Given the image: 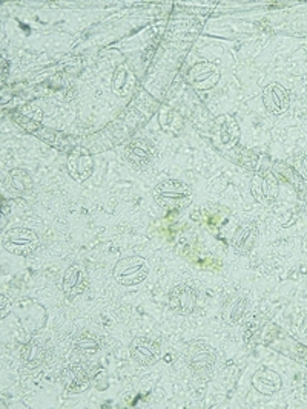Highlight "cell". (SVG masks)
<instances>
[{
	"mask_svg": "<svg viewBox=\"0 0 307 409\" xmlns=\"http://www.w3.org/2000/svg\"><path fill=\"white\" fill-rule=\"evenodd\" d=\"M132 88V74L126 65H120L112 75V90L118 95H125Z\"/></svg>",
	"mask_w": 307,
	"mask_h": 409,
	"instance_id": "cell-18",
	"label": "cell"
},
{
	"mask_svg": "<svg viewBox=\"0 0 307 409\" xmlns=\"http://www.w3.org/2000/svg\"><path fill=\"white\" fill-rule=\"evenodd\" d=\"M220 80L219 67L212 63H198L191 70V81L197 89H211Z\"/></svg>",
	"mask_w": 307,
	"mask_h": 409,
	"instance_id": "cell-10",
	"label": "cell"
},
{
	"mask_svg": "<svg viewBox=\"0 0 307 409\" xmlns=\"http://www.w3.org/2000/svg\"><path fill=\"white\" fill-rule=\"evenodd\" d=\"M125 158L136 169L145 170L154 161L155 149H154L151 141H148L145 138H136L126 145Z\"/></svg>",
	"mask_w": 307,
	"mask_h": 409,
	"instance_id": "cell-8",
	"label": "cell"
},
{
	"mask_svg": "<svg viewBox=\"0 0 307 409\" xmlns=\"http://www.w3.org/2000/svg\"><path fill=\"white\" fill-rule=\"evenodd\" d=\"M251 191L253 198L260 202H266L275 198L276 183L272 175H257L252 179Z\"/></svg>",
	"mask_w": 307,
	"mask_h": 409,
	"instance_id": "cell-13",
	"label": "cell"
},
{
	"mask_svg": "<svg viewBox=\"0 0 307 409\" xmlns=\"http://www.w3.org/2000/svg\"><path fill=\"white\" fill-rule=\"evenodd\" d=\"M217 126H219V138L220 143L223 146H234L237 140H238V135H239V129L237 121L229 117V115H223L219 120H217Z\"/></svg>",
	"mask_w": 307,
	"mask_h": 409,
	"instance_id": "cell-17",
	"label": "cell"
},
{
	"mask_svg": "<svg viewBox=\"0 0 307 409\" xmlns=\"http://www.w3.org/2000/svg\"><path fill=\"white\" fill-rule=\"evenodd\" d=\"M149 275V262L143 256L132 255L118 259L112 270V276L120 285L134 287L145 281Z\"/></svg>",
	"mask_w": 307,
	"mask_h": 409,
	"instance_id": "cell-2",
	"label": "cell"
},
{
	"mask_svg": "<svg viewBox=\"0 0 307 409\" xmlns=\"http://www.w3.org/2000/svg\"><path fill=\"white\" fill-rule=\"evenodd\" d=\"M246 308H248V299L243 294H232V296L224 302L223 310H221V317L223 321L228 325H235L243 319L246 313Z\"/></svg>",
	"mask_w": 307,
	"mask_h": 409,
	"instance_id": "cell-11",
	"label": "cell"
},
{
	"mask_svg": "<svg viewBox=\"0 0 307 409\" xmlns=\"http://www.w3.org/2000/svg\"><path fill=\"white\" fill-rule=\"evenodd\" d=\"M186 359H188V365L194 374L197 377H206L211 374L215 365L217 353L209 344L203 342V340H197V342L189 345Z\"/></svg>",
	"mask_w": 307,
	"mask_h": 409,
	"instance_id": "cell-4",
	"label": "cell"
},
{
	"mask_svg": "<svg viewBox=\"0 0 307 409\" xmlns=\"http://www.w3.org/2000/svg\"><path fill=\"white\" fill-rule=\"evenodd\" d=\"M255 239L257 230L252 225L244 224L239 225L235 230L234 236H232V246H234L235 252H238L239 255H246L253 247V244H255Z\"/></svg>",
	"mask_w": 307,
	"mask_h": 409,
	"instance_id": "cell-14",
	"label": "cell"
},
{
	"mask_svg": "<svg viewBox=\"0 0 307 409\" xmlns=\"http://www.w3.org/2000/svg\"><path fill=\"white\" fill-rule=\"evenodd\" d=\"M66 166H68L70 177L74 181H77V183H84V181L91 177L94 172V160L91 154H89L85 147L80 146L72 149V152L68 157V161H66Z\"/></svg>",
	"mask_w": 307,
	"mask_h": 409,
	"instance_id": "cell-9",
	"label": "cell"
},
{
	"mask_svg": "<svg viewBox=\"0 0 307 409\" xmlns=\"http://www.w3.org/2000/svg\"><path fill=\"white\" fill-rule=\"evenodd\" d=\"M129 353L134 362L141 367H152L162 358L160 344L149 337H136L129 345Z\"/></svg>",
	"mask_w": 307,
	"mask_h": 409,
	"instance_id": "cell-7",
	"label": "cell"
},
{
	"mask_svg": "<svg viewBox=\"0 0 307 409\" xmlns=\"http://www.w3.org/2000/svg\"><path fill=\"white\" fill-rule=\"evenodd\" d=\"M198 294L196 289H192L188 284H178L169 291L168 304L172 312L182 316H188L194 313L197 308Z\"/></svg>",
	"mask_w": 307,
	"mask_h": 409,
	"instance_id": "cell-5",
	"label": "cell"
},
{
	"mask_svg": "<svg viewBox=\"0 0 307 409\" xmlns=\"http://www.w3.org/2000/svg\"><path fill=\"white\" fill-rule=\"evenodd\" d=\"M263 98H265V104L267 106V109L272 111L274 113H281L288 108V103H289L288 93L278 85L267 86L265 89Z\"/></svg>",
	"mask_w": 307,
	"mask_h": 409,
	"instance_id": "cell-16",
	"label": "cell"
},
{
	"mask_svg": "<svg viewBox=\"0 0 307 409\" xmlns=\"http://www.w3.org/2000/svg\"><path fill=\"white\" fill-rule=\"evenodd\" d=\"M154 200L164 209H183L192 200L191 187L180 179H164L154 189Z\"/></svg>",
	"mask_w": 307,
	"mask_h": 409,
	"instance_id": "cell-1",
	"label": "cell"
},
{
	"mask_svg": "<svg viewBox=\"0 0 307 409\" xmlns=\"http://www.w3.org/2000/svg\"><path fill=\"white\" fill-rule=\"evenodd\" d=\"M39 244V234L33 229H26V227H14V229L5 232L2 238L3 248L17 256L33 255Z\"/></svg>",
	"mask_w": 307,
	"mask_h": 409,
	"instance_id": "cell-3",
	"label": "cell"
},
{
	"mask_svg": "<svg viewBox=\"0 0 307 409\" xmlns=\"http://www.w3.org/2000/svg\"><path fill=\"white\" fill-rule=\"evenodd\" d=\"M63 382L66 391L71 394H80L86 391L89 386V374L86 368L81 365H72L71 368L65 371Z\"/></svg>",
	"mask_w": 307,
	"mask_h": 409,
	"instance_id": "cell-12",
	"label": "cell"
},
{
	"mask_svg": "<svg viewBox=\"0 0 307 409\" xmlns=\"http://www.w3.org/2000/svg\"><path fill=\"white\" fill-rule=\"evenodd\" d=\"M89 287V276L88 271L80 264H74L66 268L63 279H62V289L66 299H76L81 296Z\"/></svg>",
	"mask_w": 307,
	"mask_h": 409,
	"instance_id": "cell-6",
	"label": "cell"
},
{
	"mask_svg": "<svg viewBox=\"0 0 307 409\" xmlns=\"http://www.w3.org/2000/svg\"><path fill=\"white\" fill-rule=\"evenodd\" d=\"M10 183L19 193H28L33 189V178L24 169H14L10 172Z\"/></svg>",
	"mask_w": 307,
	"mask_h": 409,
	"instance_id": "cell-21",
	"label": "cell"
},
{
	"mask_svg": "<svg viewBox=\"0 0 307 409\" xmlns=\"http://www.w3.org/2000/svg\"><path fill=\"white\" fill-rule=\"evenodd\" d=\"M252 382H253V386L257 388V391L263 394H271L280 388L278 376H276L275 373H271V371H261V373H257Z\"/></svg>",
	"mask_w": 307,
	"mask_h": 409,
	"instance_id": "cell-19",
	"label": "cell"
},
{
	"mask_svg": "<svg viewBox=\"0 0 307 409\" xmlns=\"http://www.w3.org/2000/svg\"><path fill=\"white\" fill-rule=\"evenodd\" d=\"M99 339L93 336L91 332H80V335L74 339L72 346L81 354H94L99 350Z\"/></svg>",
	"mask_w": 307,
	"mask_h": 409,
	"instance_id": "cell-20",
	"label": "cell"
},
{
	"mask_svg": "<svg viewBox=\"0 0 307 409\" xmlns=\"http://www.w3.org/2000/svg\"><path fill=\"white\" fill-rule=\"evenodd\" d=\"M45 348L39 339H31L22 350V363L28 369L39 368L45 360Z\"/></svg>",
	"mask_w": 307,
	"mask_h": 409,
	"instance_id": "cell-15",
	"label": "cell"
}]
</instances>
